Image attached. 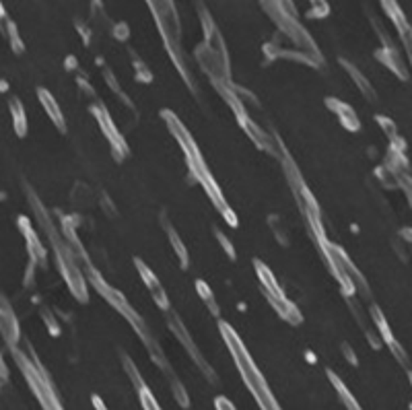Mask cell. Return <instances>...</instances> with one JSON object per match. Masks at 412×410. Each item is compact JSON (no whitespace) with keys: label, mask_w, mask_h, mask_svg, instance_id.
Masks as SVG:
<instances>
[{"label":"cell","mask_w":412,"mask_h":410,"mask_svg":"<svg viewBox=\"0 0 412 410\" xmlns=\"http://www.w3.org/2000/svg\"><path fill=\"white\" fill-rule=\"evenodd\" d=\"M409 379H411V384H412V369L409 371Z\"/></svg>","instance_id":"9a60e30c"},{"label":"cell","mask_w":412,"mask_h":410,"mask_svg":"<svg viewBox=\"0 0 412 410\" xmlns=\"http://www.w3.org/2000/svg\"><path fill=\"white\" fill-rule=\"evenodd\" d=\"M221 330H223V336H225V341H227V345H229V351H231L233 359H236L237 369H239V373H241V377H243L247 390H249L252 396L256 398L258 407L262 410H281L277 398L272 396V392H270V388L266 386L262 373H260L258 367L254 365L252 356L247 354L245 347L241 345V341L236 336V332H233L229 326H225V324L221 326Z\"/></svg>","instance_id":"6da1fadb"},{"label":"cell","mask_w":412,"mask_h":410,"mask_svg":"<svg viewBox=\"0 0 412 410\" xmlns=\"http://www.w3.org/2000/svg\"><path fill=\"white\" fill-rule=\"evenodd\" d=\"M91 400H93V407H95V410H108L106 409V404H104V400H101L99 396H93Z\"/></svg>","instance_id":"8fae6325"},{"label":"cell","mask_w":412,"mask_h":410,"mask_svg":"<svg viewBox=\"0 0 412 410\" xmlns=\"http://www.w3.org/2000/svg\"><path fill=\"white\" fill-rule=\"evenodd\" d=\"M6 365H4V361H2V356H0V382H4L6 379Z\"/></svg>","instance_id":"7c38bea8"},{"label":"cell","mask_w":412,"mask_h":410,"mask_svg":"<svg viewBox=\"0 0 412 410\" xmlns=\"http://www.w3.org/2000/svg\"><path fill=\"white\" fill-rule=\"evenodd\" d=\"M345 352H347V359H349V361H351V363H353V365H356V359H354L353 351H351V349H349V347H345Z\"/></svg>","instance_id":"4fadbf2b"},{"label":"cell","mask_w":412,"mask_h":410,"mask_svg":"<svg viewBox=\"0 0 412 410\" xmlns=\"http://www.w3.org/2000/svg\"><path fill=\"white\" fill-rule=\"evenodd\" d=\"M215 407H217V410H236V407L231 404V400H227L225 396H219L215 400Z\"/></svg>","instance_id":"30bf717a"},{"label":"cell","mask_w":412,"mask_h":410,"mask_svg":"<svg viewBox=\"0 0 412 410\" xmlns=\"http://www.w3.org/2000/svg\"><path fill=\"white\" fill-rule=\"evenodd\" d=\"M15 359H17V363H19V367H21V371H23L27 384L31 386L35 398L40 400L42 409L64 410L60 407L58 398H56V394H54V388H52V382H50V377L46 375V371H44L38 363L27 361V356H23L21 352H15Z\"/></svg>","instance_id":"7a4b0ae2"},{"label":"cell","mask_w":412,"mask_h":410,"mask_svg":"<svg viewBox=\"0 0 412 410\" xmlns=\"http://www.w3.org/2000/svg\"><path fill=\"white\" fill-rule=\"evenodd\" d=\"M371 313H373V320H375V324H377V328H379V334H381V338L386 341V345L390 347V351L394 352V356L398 359V363L400 365H404L409 371H411V363H409V356H406V352L404 349L398 345V341L392 336V330H390V326H388V322H386V318L381 315V311L377 309V307H373L371 309Z\"/></svg>","instance_id":"3957f363"},{"label":"cell","mask_w":412,"mask_h":410,"mask_svg":"<svg viewBox=\"0 0 412 410\" xmlns=\"http://www.w3.org/2000/svg\"><path fill=\"white\" fill-rule=\"evenodd\" d=\"M377 60L379 62H384L392 72H396L402 81H406L409 79V70H406V64H404V60L400 58V54H398V50H396V46H390V48H381V50H377Z\"/></svg>","instance_id":"277c9868"},{"label":"cell","mask_w":412,"mask_h":410,"mask_svg":"<svg viewBox=\"0 0 412 410\" xmlns=\"http://www.w3.org/2000/svg\"><path fill=\"white\" fill-rule=\"evenodd\" d=\"M328 377H330V382H332V386L336 388V392H338V396H340V400H343V404L347 407V410H363L359 404H356V400L353 398V394L347 390V386L334 375V373H328Z\"/></svg>","instance_id":"8992f818"},{"label":"cell","mask_w":412,"mask_h":410,"mask_svg":"<svg viewBox=\"0 0 412 410\" xmlns=\"http://www.w3.org/2000/svg\"><path fill=\"white\" fill-rule=\"evenodd\" d=\"M174 396H176V400L183 407V409H188L190 407V400H188V394H186V390L181 388V384H177L174 382Z\"/></svg>","instance_id":"9c48e42d"},{"label":"cell","mask_w":412,"mask_h":410,"mask_svg":"<svg viewBox=\"0 0 412 410\" xmlns=\"http://www.w3.org/2000/svg\"><path fill=\"white\" fill-rule=\"evenodd\" d=\"M0 15H2V8H0Z\"/></svg>","instance_id":"2e32d148"},{"label":"cell","mask_w":412,"mask_h":410,"mask_svg":"<svg viewBox=\"0 0 412 410\" xmlns=\"http://www.w3.org/2000/svg\"><path fill=\"white\" fill-rule=\"evenodd\" d=\"M347 68H349V72L353 74V79L356 81V85H359V87L363 89V93H365V95H367L369 99H373L375 95H373V89H371V85L367 83V79H365V76H363V74H361V72H359L356 68H353L351 64H347Z\"/></svg>","instance_id":"ba28073f"},{"label":"cell","mask_w":412,"mask_h":410,"mask_svg":"<svg viewBox=\"0 0 412 410\" xmlns=\"http://www.w3.org/2000/svg\"><path fill=\"white\" fill-rule=\"evenodd\" d=\"M402 235H404V237H409V239L412 241V231H411V229H404V231H402Z\"/></svg>","instance_id":"5bb4252c"},{"label":"cell","mask_w":412,"mask_h":410,"mask_svg":"<svg viewBox=\"0 0 412 410\" xmlns=\"http://www.w3.org/2000/svg\"><path fill=\"white\" fill-rule=\"evenodd\" d=\"M138 398H140V404H142V409L145 410H161V407L157 404L155 396L149 392L147 386H140V388H138Z\"/></svg>","instance_id":"52a82bcc"},{"label":"cell","mask_w":412,"mask_h":410,"mask_svg":"<svg viewBox=\"0 0 412 410\" xmlns=\"http://www.w3.org/2000/svg\"><path fill=\"white\" fill-rule=\"evenodd\" d=\"M379 4L386 10V15L390 17V21L394 23L396 31H402V29H406L411 25L409 19H406V15H404V10L398 4V0H379Z\"/></svg>","instance_id":"5b68a950"}]
</instances>
